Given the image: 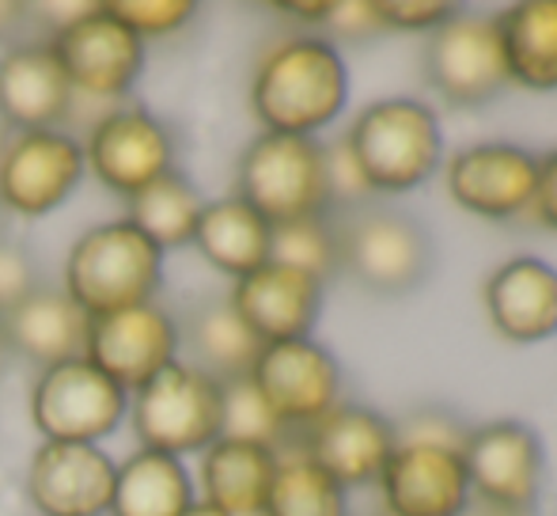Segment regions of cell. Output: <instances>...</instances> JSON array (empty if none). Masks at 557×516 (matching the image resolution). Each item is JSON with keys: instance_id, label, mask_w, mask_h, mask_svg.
Masks as SVG:
<instances>
[{"instance_id": "1", "label": "cell", "mask_w": 557, "mask_h": 516, "mask_svg": "<svg viewBox=\"0 0 557 516\" xmlns=\"http://www.w3.org/2000/svg\"><path fill=\"white\" fill-rule=\"evenodd\" d=\"M349 103V65L326 35H288L265 46L250 76V111L262 133L315 137Z\"/></svg>"}, {"instance_id": "2", "label": "cell", "mask_w": 557, "mask_h": 516, "mask_svg": "<svg viewBox=\"0 0 557 516\" xmlns=\"http://www.w3.org/2000/svg\"><path fill=\"white\" fill-rule=\"evenodd\" d=\"M163 255L125 217L81 232L61 266V288L88 319L148 304L163 288Z\"/></svg>"}, {"instance_id": "3", "label": "cell", "mask_w": 557, "mask_h": 516, "mask_svg": "<svg viewBox=\"0 0 557 516\" xmlns=\"http://www.w3.org/2000/svg\"><path fill=\"white\" fill-rule=\"evenodd\" d=\"M235 198H243L273 229L334 217L326 145L315 137L258 133L235 168Z\"/></svg>"}, {"instance_id": "4", "label": "cell", "mask_w": 557, "mask_h": 516, "mask_svg": "<svg viewBox=\"0 0 557 516\" xmlns=\"http://www.w3.org/2000/svg\"><path fill=\"white\" fill-rule=\"evenodd\" d=\"M352 160L364 175L368 191L406 194L433 179L444 156V130L433 107L418 99H380L368 103L345 130Z\"/></svg>"}, {"instance_id": "5", "label": "cell", "mask_w": 557, "mask_h": 516, "mask_svg": "<svg viewBox=\"0 0 557 516\" xmlns=\"http://www.w3.org/2000/svg\"><path fill=\"white\" fill-rule=\"evenodd\" d=\"M125 421L137 449L175 459L201 456L216 437H224V384L178 357L133 391Z\"/></svg>"}, {"instance_id": "6", "label": "cell", "mask_w": 557, "mask_h": 516, "mask_svg": "<svg viewBox=\"0 0 557 516\" xmlns=\"http://www.w3.org/2000/svg\"><path fill=\"white\" fill-rule=\"evenodd\" d=\"M46 42L81 103H125L148 61V46L107 8V0L84 4V12L53 27Z\"/></svg>"}, {"instance_id": "7", "label": "cell", "mask_w": 557, "mask_h": 516, "mask_svg": "<svg viewBox=\"0 0 557 516\" xmlns=\"http://www.w3.org/2000/svg\"><path fill=\"white\" fill-rule=\"evenodd\" d=\"M334 224L342 270L372 293L403 296L418 288L433 270V239L413 217L398 209L360 206L345 217H334Z\"/></svg>"}, {"instance_id": "8", "label": "cell", "mask_w": 557, "mask_h": 516, "mask_svg": "<svg viewBox=\"0 0 557 516\" xmlns=\"http://www.w3.org/2000/svg\"><path fill=\"white\" fill-rule=\"evenodd\" d=\"M129 395L84 357L38 369L30 380L27 418L42 441L103 444L122 429Z\"/></svg>"}, {"instance_id": "9", "label": "cell", "mask_w": 557, "mask_h": 516, "mask_svg": "<svg viewBox=\"0 0 557 516\" xmlns=\"http://www.w3.org/2000/svg\"><path fill=\"white\" fill-rule=\"evenodd\" d=\"M81 148L88 175H96L122 201L175 171V133L140 103H117L103 111L84 130Z\"/></svg>"}, {"instance_id": "10", "label": "cell", "mask_w": 557, "mask_h": 516, "mask_svg": "<svg viewBox=\"0 0 557 516\" xmlns=\"http://www.w3.org/2000/svg\"><path fill=\"white\" fill-rule=\"evenodd\" d=\"M84 168L81 137L69 130L12 133L0 145V209L35 221L61 209L76 194Z\"/></svg>"}, {"instance_id": "11", "label": "cell", "mask_w": 557, "mask_h": 516, "mask_svg": "<svg viewBox=\"0 0 557 516\" xmlns=\"http://www.w3.org/2000/svg\"><path fill=\"white\" fill-rule=\"evenodd\" d=\"M183 349V327L160 300L133 304L91 319L84 361H91L107 380H114L125 395L178 361Z\"/></svg>"}, {"instance_id": "12", "label": "cell", "mask_w": 557, "mask_h": 516, "mask_svg": "<svg viewBox=\"0 0 557 516\" xmlns=\"http://www.w3.org/2000/svg\"><path fill=\"white\" fill-rule=\"evenodd\" d=\"M250 384L296 437L342 403V365L315 339L273 342L258 354Z\"/></svg>"}, {"instance_id": "13", "label": "cell", "mask_w": 557, "mask_h": 516, "mask_svg": "<svg viewBox=\"0 0 557 516\" xmlns=\"http://www.w3.org/2000/svg\"><path fill=\"white\" fill-rule=\"evenodd\" d=\"M425 73L451 107H485L497 99L512 84L497 20L455 12L429 35Z\"/></svg>"}, {"instance_id": "14", "label": "cell", "mask_w": 557, "mask_h": 516, "mask_svg": "<svg viewBox=\"0 0 557 516\" xmlns=\"http://www.w3.org/2000/svg\"><path fill=\"white\" fill-rule=\"evenodd\" d=\"M470 494L497 509L535 513L543 490V441L523 421H490L462 441Z\"/></svg>"}, {"instance_id": "15", "label": "cell", "mask_w": 557, "mask_h": 516, "mask_svg": "<svg viewBox=\"0 0 557 516\" xmlns=\"http://www.w3.org/2000/svg\"><path fill=\"white\" fill-rule=\"evenodd\" d=\"M117 464L103 444L42 441L27 459V502L38 516H107Z\"/></svg>"}, {"instance_id": "16", "label": "cell", "mask_w": 557, "mask_h": 516, "mask_svg": "<svg viewBox=\"0 0 557 516\" xmlns=\"http://www.w3.org/2000/svg\"><path fill=\"white\" fill-rule=\"evenodd\" d=\"M539 160L512 140H482L447 160V194L459 209L490 221H508L535 206Z\"/></svg>"}, {"instance_id": "17", "label": "cell", "mask_w": 557, "mask_h": 516, "mask_svg": "<svg viewBox=\"0 0 557 516\" xmlns=\"http://www.w3.org/2000/svg\"><path fill=\"white\" fill-rule=\"evenodd\" d=\"M293 444L300 456H308L315 467H323L345 490H357L380 482L383 467H387V459L398 449V433L395 421L383 418L372 406L337 403L315 426L300 429L293 437Z\"/></svg>"}, {"instance_id": "18", "label": "cell", "mask_w": 557, "mask_h": 516, "mask_svg": "<svg viewBox=\"0 0 557 516\" xmlns=\"http://www.w3.org/2000/svg\"><path fill=\"white\" fill-rule=\"evenodd\" d=\"M323 293L326 285L319 278L270 258L255 273L232 281L227 304L262 346H273V342L311 339L323 311Z\"/></svg>"}, {"instance_id": "19", "label": "cell", "mask_w": 557, "mask_h": 516, "mask_svg": "<svg viewBox=\"0 0 557 516\" xmlns=\"http://www.w3.org/2000/svg\"><path fill=\"white\" fill-rule=\"evenodd\" d=\"M76 91L46 38H23L0 50V122L12 133L65 130Z\"/></svg>"}, {"instance_id": "20", "label": "cell", "mask_w": 557, "mask_h": 516, "mask_svg": "<svg viewBox=\"0 0 557 516\" xmlns=\"http://www.w3.org/2000/svg\"><path fill=\"white\" fill-rule=\"evenodd\" d=\"M380 490L391 516H467L474 497L462 452L444 444H398Z\"/></svg>"}, {"instance_id": "21", "label": "cell", "mask_w": 557, "mask_h": 516, "mask_svg": "<svg viewBox=\"0 0 557 516\" xmlns=\"http://www.w3.org/2000/svg\"><path fill=\"white\" fill-rule=\"evenodd\" d=\"M485 311L500 339L546 342L557 334V270L535 255L500 262L485 281Z\"/></svg>"}, {"instance_id": "22", "label": "cell", "mask_w": 557, "mask_h": 516, "mask_svg": "<svg viewBox=\"0 0 557 516\" xmlns=\"http://www.w3.org/2000/svg\"><path fill=\"white\" fill-rule=\"evenodd\" d=\"M0 327H4L8 357H20L35 369H50V365L84 357L91 319L76 308L65 288L38 285L20 308L0 319Z\"/></svg>"}, {"instance_id": "23", "label": "cell", "mask_w": 557, "mask_h": 516, "mask_svg": "<svg viewBox=\"0 0 557 516\" xmlns=\"http://www.w3.org/2000/svg\"><path fill=\"white\" fill-rule=\"evenodd\" d=\"M281 467V452L255 441L216 437L198 456V502L213 505L224 516H262L273 475Z\"/></svg>"}, {"instance_id": "24", "label": "cell", "mask_w": 557, "mask_h": 516, "mask_svg": "<svg viewBox=\"0 0 557 516\" xmlns=\"http://www.w3.org/2000/svg\"><path fill=\"white\" fill-rule=\"evenodd\" d=\"M190 247H198V255L213 270L239 281L273 258V224L262 221L243 198L227 194V198L206 201Z\"/></svg>"}, {"instance_id": "25", "label": "cell", "mask_w": 557, "mask_h": 516, "mask_svg": "<svg viewBox=\"0 0 557 516\" xmlns=\"http://www.w3.org/2000/svg\"><path fill=\"white\" fill-rule=\"evenodd\" d=\"M198 502L186 459L137 449L117 464L114 497L107 516H183Z\"/></svg>"}, {"instance_id": "26", "label": "cell", "mask_w": 557, "mask_h": 516, "mask_svg": "<svg viewBox=\"0 0 557 516\" xmlns=\"http://www.w3.org/2000/svg\"><path fill=\"white\" fill-rule=\"evenodd\" d=\"M497 20L512 84L528 91L557 88V0H520Z\"/></svg>"}, {"instance_id": "27", "label": "cell", "mask_w": 557, "mask_h": 516, "mask_svg": "<svg viewBox=\"0 0 557 516\" xmlns=\"http://www.w3.org/2000/svg\"><path fill=\"white\" fill-rule=\"evenodd\" d=\"M183 342L190 346L194 361L201 372H209L221 384H232V380L250 377L258 354H262V342L247 331L235 308L224 300H206L186 316V331Z\"/></svg>"}, {"instance_id": "28", "label": "cell", "mask_w": 557, "mask_h": 516, "mask_svg": "<svg viewBox=\"0 0 557 516\" xmlns=\"http://www.w3.org/2000/svg\"><path fill=\"white\" fill-rule=\"evenodd\" d=\"M201 209H206V198H201L198 186H194L183 171H168V175H160L156 183H148L145 191L125 198V221L137 232H145V236L168 255V251H178V247L194 244Z\"/></svg>"}, {"instance_id": "29", "label": "cell", "mask_w": 557, "mask_h": 516, "mask_svg": "<svg viewBox=\"0 0 557 516\" xmlns=\"http://www.w3.org/2000/svg\"><path fill=\"white\" fill-rule=\"evenodd\" d=\"M262 516H349V490L300 452H281Z\"/></svg>"}, {"instance_id": "30", "label": "cell", "mask_w": 557, "mask_h": 516, "mask_svg": "<svg viewBox=\"0 0 557 516\" xmlns=\"http://www.w3.org/2000/svg\"><path fill=\"white\" fill-rule=\"evenodd\" d=\"M273 262L304 270L326 285L334 273H342L334 217H315V221H296L273 229Z\"/></svg>"}, {"instance_id": "31", "label": "cell", "mask_w": 557, "mask_h": 516, "mask_svg": "<svg viewBox=\"0 0 557 516\" xmlns=\"http://www.w3.org/2000/svg\"><path fill=\"white\" fill-rule=\"evenodd\" d=\"M224 437L235 441H255L265 449L285 452L293 444V433L277 421V414L265 406V398L258 395L250 377L224 384Z\"/></svg>"}, {"instance_id": "32", "label": "cell", "mask_w": 557, "mask_h": 516, "mask_svg": "<svg viewBox=\"0 0 557 516\" xmlns=\"http://www.w3.org/2000/svg\"><path fill=\"white\" fill-rule=\"evenodd\" d=\"M107 8L140 38H171L186 30L198 15L194 0H107Z\"/></svg>"}, {"instance_id": "33", "label": "cell", "mask_w": 557, "mask_h": 516, "mask_svg": "<svg viewBox=\"0 0 557 516\" xmlns=\"http://www.w3.org/2000/svg\"><path fill=\"white\" fill-rule=\"evenodd\" d=\"M35 288H38V273H35V262H30L27 247L0 236V319L12 308H20Z\"/></svg>"}, {"instance_id": "34", "label": "cell", "mask_w": 557, "mask_h": 516, "mask_svg": "<svg viewBox=\"0 0 557 516\" xmlns=\"http://www.w3.org/2000/svg\"><path fill=\"white\" fill-rule=\"evenodd\" d=\"M326 30H331V42H368V38L383 35V20H380V4L375 0H342V4H334L331 0V15H326L323 23Z\"/></svg>"}, {"instance_id": "35", "label": "cell", "mask_w": 557, "mask_h": 516, "mask_svg": "<svg viewBox=\"0 0 557 516\" xmlns=\"http://www.w3.org/2000/svg\"><path fill=\"white\" fill-rule=\"evenodd\" d=\"M375 4H380V20L387 30H429V35L459 12L444 0H375Z\"/></svg>"}, {"instance_id": "36", "label": "cell", "mask_w": 557, "mask_h": 516, "mask_svg": "<svg viewBox=\"0 0 557 516\" xmlns=\"http://www.w3.org/2000/svg\"><path fill=\"white\" fill-rule=\"evenodd\" d=\"M395 433L398 444H444V449L462 452V441H467L470 429H462L451 414L425 410V414H413L410 421H395Z\"/></svg>"}, {"instance_id": "37", "label": "cell", "mask_w": 557, "mask_h": 516, "mask_svg": "<svg viewBox=\"0 0 557 516\" xmlns=\"http://www.w3.org/2000/svg\"><path fill=\"white\" fill-rule=\"evenodd\" d=\"M531 213H535L546 229L557 232V148L539 160V191H535Z\"/></svg>"}, {"instance_id": "38", "label": "cell", "mask_w": 557, "mask_h": 516, "mask_svg": "<svg viewBox=\"0 0 557 516\" xmlns=\"http://www.w3.org/2000/svg\"><path fill=\"white\" fill-rule=\"evenodd\" d=\"M281 15H293L296 23H308V27H323L326 15H331V0H319V4H273Z\"/></svg>"}, {"instance_id": "39", "label": "cell", "mask_w": 557, "mask_h": 516, "mask_svg": "<svg viewBox=\"0 0 557 516\" xmlns=\"http://www.w3.org/2000/svg\"><path fill=\"white\" fill-rule=\"evenodd\" d=\"M470 513V509H467ZM470 516H531V513H516V509H497V505H482L478 502V509Z\"/></svg>"}, {"instance_id": "40", "label": "cell", "mask_w": 557, "mask_h": 516, "mask_svg": "<svg viewBox=\"0 0 557 516\" xmlns=\"http://www.w3.org/2000/svg\"><path fill=\"white\" fill-rule=\"evenodd\" d=\"M183 516H224V513H221V509H213V505H206V502H194Z\"/></svg>"}, {"instance_id": "41", "label": "cell", "mask_w": 557, "mask_h": 516, "mask_svg": "<svg viewBox=\"0 0 557 516\" xmlns=\"http://www.w3.org/2000/svg\"><path fill=\"white\" fill-rule=\"evenodd\" d=\"M8 361V342H4V327H0V369H4Z\"/></svg>"}]
</instances>
